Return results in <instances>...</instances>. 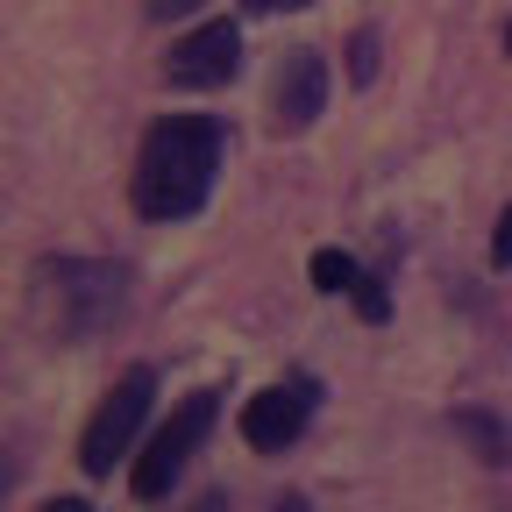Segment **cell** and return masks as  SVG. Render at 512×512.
<instances>
[{"instance_id":"obj_5","label":"cell","mask_w":512,"mask_h":512,"mask_svg":"<svg viewBox=\"0 0 512 512\" xmlns=\"http://www.w3.org/2000/svg\"><path fill=\"white\" fill-rule=\"evenodd\" d=\"M313 406H320V384H313V377L271 384V392H256V399L242 406V441H249V448H292V441L306 434Z\"/></svg>"},{"instance_id":"obj_8","label":"cell","mask_w":512,"mask_h":512,"mask_svg":"<svg viewBox=\"0 0 512 512\" xmlns=\"http://www.w3.org/2000/svg\"><path fill=\"white\" fill-rule=\"evenodd\" d=\"M456 434L477 441V456H484V463H512V441L498 434V420H484V413H456Z\"/></svg>"},{"instance_id":"obj_6","label":"cell","mask_w":512,"mask_h":512,"mask_svg":"<svg viewBox=\"0 0 512 512\" xmlns=\"http://www.w3.org/2000/svg\"><path fill=\"white\" fill-rule=\"evenodd\" d=\"M320 107H328V57L292 50L278 64V79H271V128L278 136H299V128H313Z\"/></svg>"},{"instance_id":"obj_11","label":"cell","mask_w":512,"mask_h":512,"mask_svg":"<svg viewBox=\"0 0 512 512\" xmlns=\"http://www.w3.org/2000/svg\"><path fill=\"white\" fill-rule=\"evenodd\" d=\"M491 264H498V271L512 264V207L498 214V235H491Z\"/></svg>"},{"instance_id":"obj_3","label":"cell","mask_w":512,"mask_h":512,"mask_svg":"<svg viewBox=\"0 0 512 512\" xmlns=\"http://www.w3.org/2000/svg\"><path fill=\"white\" fill-rule=\"evenodd\" d=\"M207 427H214V392H192V399H178V413L150 434V448L136 456V498H164L171 484H178V470L192 463V448L207 441Z\"/></svg>"},{"instance_id":"obj_2","label":"cell","mask_w":512,"mask_h":512,"mask_svg":"<svg viewBox=\"0 0 512 512\" xmlns=\"http://www.w3.org/2000/svg\"><path fill=\"white\" fill-rule=\"evenodd\" d=\"M36 285L57 306V335H72V342L79 335H100L107 320H121V299H128V271L121 264H79V256L43 264Z\"/></svg>"},{"instance_id":"obj_13","label":"cell","mask_w":512,"mask_h":512,"mask_svg":"<svg viewBox=\"0 0 512 512\" xmlns=\"http://www.w3.org/2000/svg\"><path fill=\"white\" fill-rule=\"evenodd\" d=\"M256 15H278V8H313V0H249Z\"/></svg>"},{"instance_id":"obj_10","label":"cell","mask_w":512,"mask_h":512,"mask_svg":"<svg viewBox=\"0 0 512 512\" xmlns=\"http://www.w3.org/2000/svg\"><path fill=\"white\" fill-rule=\"evenodd\" d=\"M349 72H356V86H370V79H377V36H370V29H363V36H356V50H349Z\"/></svg>"},{"instance_id":"obj_9","label":"cell","mask_w":512,"mask_h":512,"mask_svg":"<svg viewBox=\"0 0 512 512\" xmlns=\"http://www.w3.org/2000/svg\"><path fill=\"white\" fill-rule=\"evenodd\" d=\"M313 285H320V292H356V285H363V271L349 264L342 249H320V256H313Z\"/></svg>"},{"instance_id":"obj_14","label":"cell","mask_w":512,"mask_h":512,"mask_svg":"<svg viewBox=\"0 0 512 512\" xmlns=\"http://www.w3.org/2000/svg\"><path fill=\"white\" fill-rule=\"evenodd\" d=\"M185 8H192V0H150V15H157V22H164V15H185Z\"/></svg>"},{"instance_id":"obj_4","label":"cell","mask_w":512,"mask_h":512,"mask_svg":"<svg viewBox=\"0 0 512 512\" xmlns=\"http://www.w3.org/2000/svg\"><path fill=\"white\" fill-rule=\"evenodd\" d=\"M150 399H157V377H150V370H128L114 392L100 399V413L86 420V441H79V470H86V477H107V470H114V456L136 441Z\"/></svg>"},{"instance_id":"obj_1","label":"cell","mask_w":512,"mask_h":512,"mask_svg":"<svg viewBox=\"0 0 512 512\" xmlns=\"http://www.w3.org/2000/svg\"><path fill=\"white\" fill-rule=\"evenodd\" d=\"M214 171H221V121L214 114H164L136 157V214L143 221L200 214Z\"/></svg>"},{"instance_id":"obj_15","label":"cell","mask_w":512,"mask_h":512,"mask_svg":"<svg viewBox=\"0 0 512 512\" xmlns=\"http://www.w3.org/2000/svg\"><path fill=\"white\" fill-rule=\"evenodd\" d=\"M505 50H512V22H505Z\"/></svg>"},{"instance_id":"obj_7","label":"cell","mask_w":512,"mask_h":512,"mask_svg":"<svg viewBox=\"0 0 512 512\" xmlns=\"http://www.w3.org/2000/svg\"><path fill=\"white\" fill-rule=\"evenodd\" d=\"M235 64H242V29L235 22H207V29H192L171 50L164 72H171V86H228Z\"/></svg>"},{"instance_id":"obj_12","label":"cell","mask_w":512,"mask_h":512,"mask_svg":"<svg viewBox=\"0 0 512 512\" xmlns=\"http://www.w3.org/2000/svg\"><path fill=\"white\" fill-rule=\"evenodd\" d=\"M356 306H363V320H384V292H377V278L356 285Z\"/></svg>"}]
</instances>
